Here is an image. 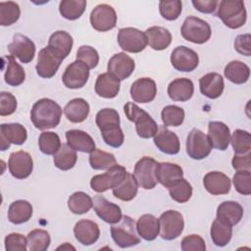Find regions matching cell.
Masks as SVG:
<instances>
[{"label": "cell", "mask_w": 251, "mask_h": 251, "mask_svg": "<svg viewBox=\"0 0 251 251\" xmlns=\"http://www.w3.org/2000/svg\"><path fill=\"white\" fill-rule=\"evenodd\" d=\"M159 220L160 235L165 240H174L177 238L184 227L182 215L176 210H168L164 212Z\"/></svg>", "instance_id": "7"}, {"label": "cell", "mask_w": 251, "mask_h": 251, "mask_svg": "<svg viewBox=\"0 0 251 251\" xmlns=\"http://www.w3.org/2000/svg\"><path fill=\"white\" fill-rule=\"evenodd\" d=\"M193 92V82L186 77L176 78L171 81L168 86V95L173 101H187L192 97Z\"/></svg>", "instance_id": "28"}, {"label": "cell", "mask_w": 251, "mask_h": 251, "mask_svg": "<svg viewBox=\"0 0 251 251\" xmlns=\"http://www.w3.org/2000/svg\"><path fill=\"white\" fill-rule=\"evenodd\" d=\"M75 239L82 245L88 246L95 243L100 235L98 225L91 220H80L74 227Z\"/></svg>", "instance_id": "24"}, {"label": "cell", "mask_w": 251, "mask_h": 251, "mask_svg": "<svg viewBox=\"0 0 251 251\" xmlns=\"http://www.w3.org/2000/svg\"><path fill=\"white\" fill-rule=\"evenodd\" d=\"M73 43L74 40L70 33L65 30H57L50 35L48 47L64 60L71 53Z\"/></svg>", "instance_id": "30"}, {"label": "cell", "mask_w": 251, "mask_h": 251, "mask_svg": "<svg viewBox=\"0 0 251 251\" xmlns=\"http://www.w3.org/2000/svg\"><path fill=\"white\" fill-rule=\"evenodd\" d=\"M180 32L185 40L196 44L207 42L212 33L210 25L206 21L193 16H189L184 20Z\"/></svg>", "instance_id": "5"}, {"label": "cell", "mask_w": 251, "mask_h": 251, "mask_svg": "<svg viewBox=\"0 0 251 251\" xmlns=\"http://www.w3.org/2000/svg\"><path fill=\"white\" fill-rule=\"evenodd\" d=\"M170 196L177 203H185L192 196V186L183 177L169 188Z\"/></svg>", "instance_id": "49"}, {"label": "cell", "mask_w": 251, "mask_h": 251, "mask_svg": "<svg viewBox=\"0 0 251 251\" xmlns=\"http://www.w3.org/2000/svg\"><path fill=\"white\" fill-rule=\"evenodd\" d=\"M27 249L29 251H45L48 249L51 238L47 230L37 228L27 234Z\"/></svg>", "instance_id": "43"}, {"label": "cell", "mask_w": 251, "mask_h": 251, "mask_svg": "<svg viewBox=\"0 0 251 251\" xmlns=\"http://www.w3.org/2000/svg\"><path fill=\"white\" fill-rule=\"evenodd\" d=\"M89 20L95 30L104 32L116 26L117 14L112 6L108 4H99L91 11Z\"/></svg>", "instance_id": "11"}, {"label": "cell", "mask_w": 251, "mask_h": 251, "mask_svg": "<svg viewBox=\"0 0 251 251\" xmlns=\"http://www.w3.org/2000/svg\"><path fill=\"white\" fill-rule=\"evenodd\" d=\"M3 63L5 68V82L11 86H19L22 84L25 78V73L24 68L19 63H17L14 56H4Z\"/></svg>", "instance_id": "31"}, {"label": "cell", "mask_w": 251, "mask_h": 251, "mask_svg": "<svg viewBox=\"0 0 251 251\" xmlns=\"http://www.w3.org/2000/svg\"><path fill=\"white\" fill-rule=\"evenodd\" d=\"M243 217L242 206L235 201H225L217 209V218L227 221L231 226L237 225Z\"/></svg>", "instance_id": "37"}, {"label": "cell", "mask_w": 251, "mask_h": 251, "mask_svg": "<svg viewBox=\"0 0 251 251\" xmlns=\"http://www.w3.org/2000/svg\"><path fill=\"white\" fill-rule=\"evenodd\" d=\"M21 16L20 6L13 1L0 2V25L3 26L12 25Z\"/></svg>", "instance_id": "45"}, {"label": "cell", "mask_w": 251, "mask_h": 251, "mask_svg": "<svg viewBox=\"0 0 251 251\" xmlns=\"http://www.w3.org/2000/svg\"><path fill=\"white\" fill-rule=\"evenodd\" d=\"M155 176L158 182L163 186L170 188L183 177L182 168L174 163H158L155 169Z\"/></svg>", "instance_id": "20"}, {"label": "cell", "mask_w": 251, "mask_h": 251, "mask_svg": "<svg viewBox=\"0 0 251 251\" xmlns=\"http://www.w3.org/2000/svg\"><path fill=\"white\" fill-rule=\"evenodd\" d=\"M159 10L161 16L168 21L176 20L182 11V3L179 0L160 1Z\"/></svg>", "instance_id": "52"}, {"label": "cell", "mask_w": 251, "mask_h": 251, "mask_svg": "<svg viewBox=\"0 0 251 251\" xmlns=\"http://www.w3.org/2000/svg\"><path fill=\"white\" fill-rule=\"evenodd\" d=\"M124 111L126 118L130 122L134 123L135 130L139 137H154L158 131V125L146 111L132 102L126 103L124 106Z\"/></svg>", "instance_id": "2"}, {"label": "cell", "mask_w": 251, "mask_h": 251, "mask_svg": "<svg viewBox=\"0 0 251 251\" xmlns=\"http://www.w3.org/2000/svg\"><path fill=\"white\" fill-rule=\"evenodd\" d=\"M66 248H67V249H74V250H75V247H73V246H72V245H71V246H70V245H69V244H68V243H65V245H62V246H59V247H58V248H57V249H58V250H59V249H66Z\"/></svg>", "instance_id": "61"}, {"label": "cell", "mask_w": 251, "mask_h": 251, "mask_svg": "<svg viewBox=\"0 0 251 251\" xmlns=\"http://www.w3.org/2000/svg\"><path fill=\"white\" fill-rule=\"evenodd\" d=\"M231 164L236 172L250 171L251 168V152L245 154H234Z\"/></svg>", "instance_id": "59"}, {"label": "cell", "mask_w": 251, "mask_h": 251, "mask_svg": "<svg viewBox=\"0 0 251 251\" xmlns=\"http://www.w3.org/2000/svg\"><path fill=\"white\" fill-rule=\"evenodd\" d=\"M204 239L198 234H190L181 240V250L183 251H205Z\"/></svg>", "instance_id": "57"}, {"label": "cell", "mask_w": 251, "mask_h": 251, "mask_svg": "<svg viewBox=\"0 0 251 251\" xmlns=\"http://www.w3.org/2000/svg\"><path fill=\"white\" fill-rule=\"evenodd\" d=\"M225 76L231 82L235 84L245 83L250 76L249 67L238 60L229 62L225 68Z\"/></svg>", "instance_id": "38"}, {"label": "cell", "mask_w": 251, "mask_h": 251, "mask_svg": "<svg viewBox=\"0 0 251 251\" xmlns=\"http://www.w3.org/2000/svg\"><path fill=\"white\" fill-rule=\"evenodd\" d=\"M186 153L194 160H202L209 156L212 145L208 136L198 128H193L186 138Z\"/></svg>", "instance_id": "10"}, {"label": "cell", "mask_w": 251, "mask_h": 251, "mask_svg": "<svg viewBox=\"0 0 251 251\" xmlns=\"http://www.w3.org/2000/svg\"><path fill=\"white\" fill-rule=\"evenodd\" d=\"M120 81L119 78L108 72L101 74L96 78L95 92L103 98H115L120 91Z\"/></svg>", "instance_id": "27"}, {"label": "cell", "mask_w": 251, "mask_h": 251, "mask_svg": "<svg viewBox=\"0 0 251 251\" xmlns=\"http://www.w3.org/2000/svg\"><path fill=\"white\" fill-rule=\"evenodd\" d=\"M230 143L235 154H245L251 151V135L243 129H235L230 136Z\"/></svg>", "instance_id": "48"}, {"label": "cell", "mask_w": 251, "mask_h": 251, "mask_svg": "<svg viewBox=\"0 0 251 251\" xmlns=\"http://www.w3.org/2000/svg\"><path fill=\"white\" fill-rule=\"evenodd\" d=\"M95 122L99 129L112 126H120V116L115 109L104 108L96 114Z\"/></svg>", "instance_id": "51"}, {"label": "cell", "mask_w": 251, "mask_h": 251, "mask_svg": "<svg viewBox=\"0 0 251 251\" xmlns=\"http://www.w3.org/2000/svg\"><path fill=\"white\" fill-rule=\"evenodd\" d=\"M145 35L149 46L157 51L168 48L172 42L171 32L163 26H151L145 30Z\"/></svg>", "instance_id": "33"}, {"label": "cell", "mask_w": 251, "mask_h": 251, "mask_svg": "<svg viewBox=\"0 0 251 251\" xmlns=\"http://www.w3.org/2000/svg\"><path fill=\"white\" fill-rule=\"evenodd\" d=\"M67 143L75 151L91 153L95 149V142L92 137L83 130L70 129L66 132Z\"/></svg>", "instance_id": "29"}, {"label": "cell", "mask_w": 251, "mask_h": 251, "mask_svg": "<svg viewBox=\"0 0 251 251\" xmlns=\"http://www.w3.org/2000/svg\"><path fill=\"white\" fill-rule=\"evenodd\" d=\"M171 63L178 72H192L197 68L199 58L194 50L186 46H177L171 54Z\"/></svg>", "instance_id": "15"}, {"label": "cell", "mask_w": 251, "mask_h": 251, "mask_svg": "<svg viewBox=\"0 0 251 251\" xmlns=\"http://www.w3.org/2000/svg\"><path fill=\"white\" fill-rule=\"evenodd\" d=\"M191 3L197 11L204 14L213 13L219 4L216 0H192Z\"/></svg>", "instance_id": "60"}, {"label": "cell", "mask_w": 251, "mask_h": 251, "mask_svg": "<svg viewBox=\"0 0 251 251\" xmlns=\"http://www.w3.org/2000/svg\"><path fill=\"white\" fill-rule=\"evenodd\" d=\"M205 189L212 195L227 194L230 190V179L222 172H209L203 178Z\"/></svg>", "instance_id": "25"}, {"label": "cell", "mask_w": 251, "mask_h": 251, "mask_svg": "<svg viewBox=\"0 0 251 251\" xmlns=\"http://www.w3.org/2000/svg\"><path fill=\"white\" fill-rule=\"evenodd\" d=\"M111 235L115 243L121 248L134 246L140 242L135 223L128 216H123L120 222L111 226Z\"/></svg>", "instance_id": "4"}, {"label": "cell", "mask_w": 251, "mask_h": 251, "mask_svg": "<svg viewBox=\"0 0 251 251\" xmlns=\"http://www.w3.org/2000/svg\"><path fill=\"white\" fill-rule=\"evenodd\" d=\"M217 16L224 25L229 28L241 27L247 18L244 2L242 0H223L219 3Z\"/></svg>", "instance_id": "3"}, {"label": "cell", "mask_w": 251, "mask_h": 251, "mask_svg": "<svg viewBox=\"0 0 251 251\" xmlns=\"http://www.w3.org/2000/svg\"><path fill=\"white\" fill-rule=\"evenodd\" d=\"M18 106V102L16 97L6 91H2L0 93V115L1 116H10L12 115Z\"/></svg>", "instance_id": "56"}, {"label": "cell", "mask_w": 251, "mask_h": 251, "mask_svg": "<svg viewBox=\"0 0 251 251\" xmlns=\"http://www.w3.org/2000/svg\"><path fill=\"white\" fill-rule=\"evenodd\" d=\"M61 140L57 133L52 131H43L38 138L40 151L46 155H54L61 147Z\"/></svg>", "instance_id": "46"}, {"label": "cell", "mask_w": 251, "mask_h": 251, "mask_svg": "<svg viewBox=\"0 0 251 251\" xmlns=\"http://www.w3.org/2000/svg\"><path fill=\"white\" fill-rule=\"evenodd\" d=\"M184 110L176 105H168L161 113L162 122L165 126H178L183 123Z\"/></svg>", "instance_id": "47"}, {"label": "cell", "mask_w": 251, "mask_h": 251, "mask_svg": "<svg viewBox=\"0 0 251 251\" xmlns=\"http://www.w3.org/2000/svg\"><path fill=\"white\" fill-rule=\"evenodd\" d=\"M136 230L141 238L147 241H152L158 236L160 231L159 220L151 214L142 215L137 220Z\"/></svg>", "instance_id": "35"}, {"label": "cell", "mask_w": 251, "mask_h": 251, "mask_svg": "<svg viewBox=\"0 0 251 251\" xmlns=\"http://www.w3.org/2000/svg\"><path fill=\"white\" fill-rule=\"evenodd\" d=\"M89 164L94 170H108L117 164V160L112 153L95 148L89 155Z\"/></svg>", "instance_id": "44"}, {"label": "cell", "mask_w": 251, "mask_h": 251, "mask_svg": "<svg viewBox=\"0 0 251 251\" xmlns=\"http://www.w3.org/2000/svg\"><path fill=\"white\" fill-rule=\"evenodd\" d=\"M10 174L18 178L24 179L30 176L33 170V161L29 153L20 150L11 153L8 161Z\"/></svg>", "instance_id": "13"}, {"label": "cell", "mask_w": 251, "mask_h": 251, "mask_svg": "<svg viewBox=\"0 0 251 251\" xmlns=\"http://www.w3.org/2000/svg\"><path fill=\"white\" fill-rule=\"evenodd\" d=\"M104 142L114 148H118L123 145L125 140L124 132L120 126H112L100 129Z\"/></svg>", "instance_id": "50"}, {"label": "cell", "mask_w": 251, "mask_h": 251, "mask_svg": "<svg viewBox=\"0 0 251 251\" xmlns=\"http://www.w3.org/2000/svg\"><path fill=\"white\" fill-rule=\"evenodd\" d=\"M154 143L161 152L169 155H176L180 149V142L177 135L165 126L158 127V131L154 135Z\"/></svg>", "instance_id": "22"}, {"label": "cell", "mask_w": 251, "mask_h": 251, "mask_svg": "<svg viewBox=\"0 0 251 251\" xmlns=\"http://www.w3.org/2000/svg\"><path fill=\"white\" fill-rule=\"evenodd\" d=\"M62 61L63 59L48 46L41 49L35 66L37 75L43 78H51L57 73Z\"/></svg>", "instance_id": "14"}, {"label": "cell", "mask_w": 251, "mask_h": 251, "mask_svg": "<svg viewBox=\"0 0 251 251\" xmlns=\"http://www.w3.org/2000/svg\"><path fill=\"white\" fill-rule=\"evenodd\" d=\"M76 60L83 62L88 68L94 69L99 63V55L96 49L89 45H82L76 51Z\"/></svg>", "instance_id": "53"}, {"label": "cell", "mask_w": 251, "mask_h": 251, "mask_svg": "<svg viewBox=\"0 0 251 251\" xmlns=\"http://www.w3.org/2000/svg\"><path fill=\"white\" fill-rule=\"evenodd\" d=\"M86 7L85 0H63L60 2L59 11L63 18L75 21L81 17Z\"/></svg>", "instance_id": "42"}, {"label": "cell", "mask_w": 251, "mask_h": 251, "mask_svg": "<svg viewBox=\"0 0 251 251\" xmlns=\"http://www.w3.org/2000/svg\"><path fill=\"white\" fill-rule=\"evenodd\" d=\"M62 108L54 100L42 98L36 101L30 111V120L33 126L45 130L56 127L61 121Z\"/></svg>", "instance_id": "1"}, {"label": "cell", "mask_w": 251, "mask_h": 251, "mask_svg": "<svg viewBox=\"0 0 251 251\" xmlns=\"http://www.w3.org/2000/svg\"><path fill=\"white\" fill-rule=\"evenodd\" d=\"M199 87L203 95L210 99H216L224 91V78L218 73H208L199 79Z\"/></svg>", "instance_id": "26"}, {"label": "cell", "mask_w": 251, "mask_h": 251, "mask_svg": "<svg viewBox=\"0 0 251 251\" xmlns=\"http://www.w3.org/2000/svg\"><path fill=\"white\" fill-rule=\"evenodd\" d=\"M4 243L7 251H25L27 249V239L21 233L13 232L8 234Z\"/></svg>", "instance_id": "55"}, {"label": "cell", "mask_w": 251, "mask_h": 251, "mask_svg": "<svg viewBox=\"0 0 251 251\" xmlns=\"http://www.w3.org/2000/svg\"><path fill=\"white\" fill-rule=\"evenodd\" d=\"M26 138L27 131L21 124H2L0 126V147L2 151L8 149L11 144L21 145L25 143Z\"/></svg>", "instance_id": "17"}, {"label": "cell", "mask_w": 251, "mask_h": 251, "mask_svg": "<svg viewBox=\"0 0 251 251\" xmlns=\"http://www.w3.org/2000/svg\"><path fill=\"white\" fill-rule=\"evenodd\" d=\"M89 104L83 98H75L67 103L64 114L71 123H82L89 114Z\"/></svg>", "instance_id": "32"}, {"label": "cell", "mask_w": 251, "mask_h": 251, "mask_svg": "<svg viewBox=\"0 0 251 251\" xmlns=\"http://www.w3.org/2000/svg\"><path fill=\"white\" fill-rule=\"evenodd\" d=\"M32 206L28 201L16 200L8 210V220L15 225L26 223L32 216Z\"/></svg>", "instance_id": "36"}, {"label": "cell", "mask_w": 251, "mask_h": 251, "mask_svg": "<svg viewBox=\"0 0 251 251\" xmlns=\"http://www.w3.org/2000/svg\"><path fill=\"white\" fill-rule=\"evenodd\" d=\"M208 138L212 147L218 150H226L230 142V131L223 122H210L208 125Z\"/></svg>", "instance_id": "23"}, {"label": "cell", "mask_w": 251, "mask_h": 251, "mask_svg": "<svg viewBox=\"0 0 251 251\" xmlns=\"http://www.w3.org/2000/svg\"><path fill=\"white\" fill-rule=\"evenodd\" d=\"M232 182L235 190L242 195L251 194V174L250 171H239L233 176Z\"/></svg>", "instance_id": "54"}, {"label": "cell", "mask_w": 251, "mask_h": 251, "mask_svg": "<svg viewBox=\"0 0 251 251\" xmlns=\"http://www.w3.org/2000/svg\"><path fill=\"white\" fill-rule=\"evenodd\" d=\"M134 69L135 63L133 59L124 52L113 55L110 58L107 66L108 73H110L120 80L127 78L133 73Z\"/></svg>", "instance_id": "18"}, {"label": "cell", "mask_w": 251, "mask_h": 251, "mask_svg": "<svg viewBox=\"0 0 251 251\" xmlns=\"http://www.w3.org/2000/svg\"><path fill=\"white\" fill-rule=\"evenodd\" d=\"M77 160V155L75 149L63 143L60 149L54 154V165L62 171H68L75 167Z\"/></svg>", "instance_id": "39"}, {"label": "cell", "mask_w": 251, "mask_h": 251, "mask_svg": "<svg viewBox=\"0 0 251 251\" xmlns=\"http://www.w3.org/2000/svg\"><path fill=\"white\" fill-rule=\"evenodd\" d=\"M118 43L126 52L139 53L147 46L145 32L135 27H123L118 32Z\"/></svg>", "instance_id": "8"}, {"label": "cell", "mask_w": 251, "mask_h": 251, "mask_svg": "<svg viewBox=\"0 0 251 251\" xmlns=\"http://www.w3.org/2000/svg\"><path fill=\"white\" fill-rule=\"evenodd\" d=\"M68 207L72 213L82 215L87 213L93 207V200L87 193L76 191L69 197Z\"/></svg>", "instance_id": "41"}, {"label": "cell", "mask_w": 251, "mask_h": 251, "mask_svg": "<svg viewBox=\"0 0 251 251\" xmlns=\"http://www.w3.org/2000/svg\"><path fill=\"white\" fill-rule=\"evenodd\" d=\"M127 171L121 165H114L107 170L105 174L96 175L90 180V186L93 191L104 192L108 189L117 187L126 176Z\"/></svg>", "instance_id": "6"}, {"label": "cell", "mask_w": 251, "mask_h": 251, "mask_svg": "<svg viewBox=\"0 0 251 251\" xmlns=\"http://www.w3.org/2000/svg\"><path fill=\"white\" fill-rule=\"evenodd\" d=\"M8 51L22 63L27 64L34 58L35 44L27 36L22 33H16L13 36L12 42L8 45Z\"/></svg>", "instance_id": "16"}, {"label": "cell", "mask_w": 251, "mask_h": 251, "mask_svg": "<svg viewBox=\"0 0 251 251\" xmlns=\"http://www.w3.org/2000/svg\"><path fill=\"white\" fill-rule=\"evenodd\" d=\"M158 162L148 156L142 157L134 166L133 176L136 179L138 186L143 189H152L157 184L155 176V169Z\"/></svg>", "instance_id": "9"}, {"label": "cell", "mask_w": 251, "mask_h": 251, "mask_svg": "<svg viewBox=\"0 0 251 251\" xmlns=\"http://www.w3.org/2000/svg\"><path fill=\"white\" fill-rule=\"evenodd\" d=\"M251 35L249 33L239 34L234 39V49L241 55H251Z\"/></svg>", "instance_id": "58"}, {"label": "cell", "mask_w": 251, "mask_h": 251, "mask_svg": "<svg viewBox=\"0 0 251 251\" xmlns=\"http://www.w3.org/2000/svg\"><path fill=\"white\" fill-rule=\"evenodd\" d=\"M232 236V226L226 220L216 218L211 226V238L216 246L224 247Z\"/></svg>", "instance_id": "34"}, {"label": "cell", "mask_w": 251, "mask_h": 251, "mask_svg": "<svg viewBox=\"0 0 251 251\" xmlns=\"http://www.w3.org/2000/svg\"><path fill=\"white\" fill-rule=\"evenodd\" d=\"M157 94L155 81L149 77H140L130 87V96L134 102L149 103L154 100Z\"/></svg>", "instance_id": "21"}, {"label": "cell", "mask_w": 251, "mask_h": 251, "mask_svg": "<svg viewBox=\"0 0 251 251\" xmlns=\"http://www.w3.org/2000/svg\"><path fill=\"white\" fill-rule=\"evenodd\" d=\"M138 184L133 175L127 173L126 178L115 188H113V195L122 201H130L137 194Z\"/></svg>", "instance_id": "40"}, {"label": "cell", "mask_w": 251, "mask_h": 251, "mask_svg": "<svg viewBox=\"0 0 251 251\" xmlns=\"http://www.w3.org/2000/svg\"><path fill=\"white\" fill-rule=\"evenodd\" d=\"M93 208L97 216L105 223L114 225L121 221L123 215L119 205L108 201L102 195H95L93 198Z\"/></svg>", "instance_id": "19"}, {"label": "cell", "mask_w": 251, "mask_h": 251, "mask_svg": "<svg viewBox=\"0 0 251 251\" xmlns=\"http://www.w3.org/2000/svg\"><path fill=\"white\" fill-rule=\"evenodd\" d=\"M88 77L89 68L83 62L75 60L66 68L62 81L68 88L78 89L86 84Z\"/></svg>", "instance_id": "12"}]
</instances>
